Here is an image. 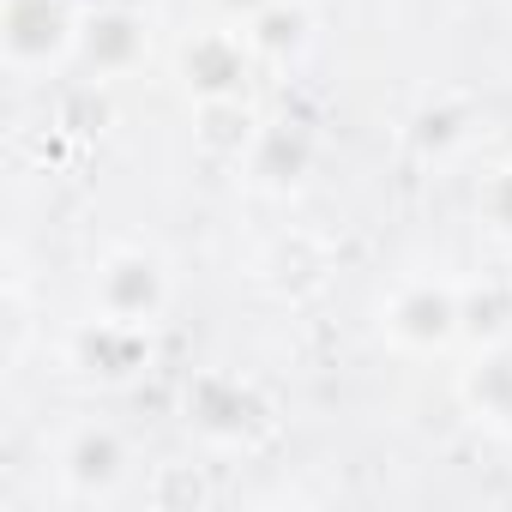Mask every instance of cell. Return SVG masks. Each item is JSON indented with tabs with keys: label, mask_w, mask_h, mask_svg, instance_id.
Listing matches in <instances>:
<instances>
[{
	"label": "cell",
	"mask_w": 512,
	"mask_h": 512,
	"mask_svg": "<svg viewBox=\"0 0 512 512\" xmlns=\"http://www.w3.org/2000/svg\"><path fill=\"white\" fill-rule=\"evenodd\" d=\"M187 428L211 446H229V452H253L266 446L272 428H278V410L272 398L241 380V374H223V368H205L187 380Z\"/></svg>",
	"instance_id": "cell-1"
},
{
	"label": "cell",
	"mask_w": 512,
	"mask_h": 512,
	"mask_svg": "<svg viewBox=\"0 0 512 512\" xmlns=\"http://www.w3.org/2000/svg\"><path fill=\"white\" fill-rule=\"evenodd\" d=\"M79 25H85V13L73 0H7V13H0V49H7V61L19 73H37V67L79 55Z\"/></svg>",
	"instance_id": "cell-2"
},
{
	"label": "cell",
	"mask_w": 512,
	"mask_h": 512,
	"mask_svg": "<svg viewBox=\"0 0 512 512\" xmlns=\"http://www.w3.org/2000/svg\"><path fill=\"white\" fill-rule=\"evenodd\" d=\"M91 308L127 326H157L169 308V272L145 247H115L91 278Z\"/></svg>",
	"instance_id": "cell-3"
},
{
	"label": "cell",
	"mask_w": 512,
	"mask_h": 512,
	"mask_svg": "<svg viewBox=\"0 0 512 512\" xmlns=\"http://www.w3.org/2000/svg\"><path fill=\"white\" fill-rule=\"evenodd\" d=\"M386 338L398 350H446L458 338V284L440 278H410L392 302H386Z\"/></svg>",
	"instance_id": "cell-4"
},
{
	"label": "cell",
	"mask_w": 512,
	"mask_h": 512,
	"mask_svg": "<svg viewBox=\"0 0 512 512\" xmlns=\"http://www.w3.org/2000/svg\"><path fill=\"white\" fill-rule=\"evenodd\" d=\"M73 368L97 386H127L151 368V326H127L109 314H91L73 332Z\"/></svg>",
	"instance_id": "cell-5"
},
{
	"label": "cell",
	"mask_w": 512,
	"mask_h": 512,
	"mask_svg": "<svg viewBox=\"0 0 512 512\" xmlns=\"http://www.w3.org/2000/svg\"><path fill=\"white\" fill-rule=\"evenodd\" d=\"M127 464H133L127 458V440L109 422H85L61 446V488L73 500H109L127 482Z\"/></svg>",
	"instance_id": "cell-6"
},
{
	"label": "cell",
	"mask_w": 512,
	"mask_h": 512,
	"mask_svg": "<svg viewBox=\"0 0 512 512\" xmlns=\"http://www.w3.org/2000/svg\"><path fill=\"white\" fill-rule=\"evenodd\" d=\"M151 55V25L127 7H103V13H85L79 25V61L97 73V79H121L133 67H145Z\"/></svg>",
	"instance_id": "cell-7"
},
{
	"label": "cell",
	"mask_w": 512,
	"mask_h": 512,
	"mask_svg": "<svg viewBox=\"0 0 512 512\" xmlns=\"http://www.w3.org/2000/svg\"><path fill=\"white\" fill-rule=\"evenodd\" d=\"M247 67H253V49H247L241 31H199V37L181 49V79H187L193 103L241 97V91H247Z\"/></svg>",
	"instance_id": "cell-8"
},
{
	"label": "cell",
	"mask_w": 512,
	"mask_h": 512,
	"mask_svg": "<svg viewBox=\"0 0 512 512\" xmlns=\"http://www.w3.org/2000/svg\"><path fill=\"white\" fill-rule=\"evenodd\" d=\"M314 169V133L302 127V121H272V127H260V139H253V151H247V175L260 181V187H296L302 175Z\"/></svg>",
	"instance_id": "cell-9"
},
{
	"label": "cell",
	"mask_w": 512,
	"mask_h": 512,
	"mask_svg": "<svg viewBox=\"0 0 512 512\" xmlns=\"http://www.w3.org/2000/svg\"><path fill=\"white\" fill-rule=\"evenodd\" d=\"M464 404L476 422H488L494 434H512V350L494 344V350H476V362L464 368L458 380Z\"/></svg>",
	"instance_id": "cell-10"
},
{
	"label": "cell",
	"mask_w": 512,
	"mask_h": 512,
	"mask_svg": "<svg viewBox=\"0 0 512 512\" xmlns=\"http://www.w3.org/2000/svg\"><path fill=\"white\" fill-rule=\"evenodd\" d=\"M241 37L260 61H296L314 43V13H308V0H272V7H260L241 25Z\"/></svg>",
	"instance_id": "cell-11"
},
{
	"label": "cell",
	"mask_w": 512,
	"mask_h": 512,
	"mask_svg": "<svg viewBox=\"0 0 512 512\" xmlns=\"http://www.w3.org/2000/svg\"><path fill=\"white\" fill-rule=\"evenodd\" d=\"M199 151L217 157V163H241L253 151V139H260V115H253L241 97H211L199 103V127H193Z\"/></svg>",
	"instance_id": "cell-12"
},
{
	"label": "cell",
	"mask_w": 512,
	"mask_h": 512,
	"mask_svg": "<svg viewBox=\"0 0 512 512\" xmlns=\"http://www.w3.org/2000/svg\"><path fill=\"white\" fill-rule=\"evenodd\" d=\"M458 338H470L476 350H494L512 338V284L482 278L470 290H458Z\"/></svg>",
	"instance_id": "cell-13"
},
{
	"label": "cell",
	"mask_w": 512,
	"mask_h": 512,
	"mask_svg": "<svg viewBox=\"0 0 512 512\" xmlns=\"http://www.w3.org/2000/svg\"><path fill=\"white\" fill-rule=\"evenodd\" d=\"M476 211H482V223H488L494 235L512 241V163L488 169V181H482V193H476Z\"/></svg>",
	"instance_id": "cell-14"
},
{
	"label": "cell",
	"mask_w": 512,
	"mask_h": 512,
	"mask_svg": "<svg viewBox=\"0 0 512 512\" xmlns=\"http://www.w3.org/2000/svg\"><path fill=\"white\" fill-rule=\"evenodd\" d=\"M458 133H464L458 115H422L416 121V145L422 151H446V145H458Z\"/></svg>",
	"instance_id": "cell-15"
},
{
	"label": "cell",
	"mask_w": 512,
	"mask_h": 512,
	"mask_svg": "<svg viewBox=\"0 0 512 512\" xmlns=\"http://www.w3.org/2000/svg\"><path fill=\"white\" fill-rule=\"evenodd\" d=\"M217 7H223V13H229L235 25H247V19L260 13V7H272V0H217Z\"/></svg>",
	"instance_id": "cell-16"
}]
</instances>
